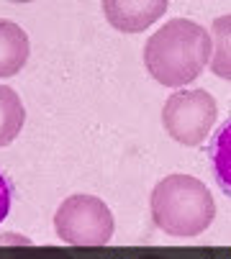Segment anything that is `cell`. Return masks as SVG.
<instances>
[{
    "label": "cell",
    "mask_w": 231,
    "mask_h": 259,
    "mask_svg": "<svg viewBox=\"0 0 231 259\" xmlns=\"http://www.w3.org/2000/svg\"><path fill=\"white\" fill-rule=\"evenodd\" d=\"M23 123H26V108L21 103V95L8 85H0V149L11 146L18 139Z\"/></svg>",
    "instance_id": "52a82bcc"
},
{
    "label": "cell",
    "mask_w": 231,
    "mask_h": 259,
    "mask_svg": "<svg viewBox=\"0 0 231 259\" xmlns=\"http://www.w3.org/2000/svg\"><path fill=\"white\" fill-rule=\"evenodd\" d=\"M151 221L175 239H192L211 229L216 200L206 182L192 175H167L149 195Z\"/></svg>",
    "instance_id": "7a4b0ae2"
},
{
    "label": "cell",
    "mask_w": 231,
    "mask_h": 259,
    "mask_svg": "<svg viewBox=\"0 0 231 259\" xmlns=\"http://www.w3.org/2000/svg\"><path fill=\"white\" fill-rule=\"evenodd\" d=\"M57 239L72 246H103L113 239V210L95 195H72L54 213Z\"/></svg>",
    "instance_id": "3957f363"
},
{
    "label": "cell",
    "mask_w": 231,
    "mask_h": 259,
    "mask_svg": "<svg viewBox=\"0 0 231 259\" xmlns=\"http://www.w3.org/2000/svg\"><path fill=\"white\" fill-rule=\"evenodd\" d=\"M170 11L165 0H108L103 3L105 21L121 33H139L157 23Z\"/></svg>",
    "instance_id": "5b68a950"
},
{
    "label": "cell",
    "mask_w": 231,
    "mask_h": 259,
    "mask_svg": "<svg viewBox=\"0 0 231 259\" xmlns=\"http://www.w3.org/2000/svg\"><path fill=\"white\" fill-rule=\"evenodd\" d=\"M211 31L190 18H170L144 44V67L154 82L185 88L211 64Z\"/></svg>",
    "instance_id": "6da1fadb"
},
{
    "label": "cell",
    "mask_w": 231,
    "mask_h": 259,
    "mask_svg": "<svg viewBox=\"0 0 231 259\" xmlns=\"http://www.w3.org/2000/svg\"><path fill=\"white\" fill-rule=\"evenodd\" d=\"M211 41H213L211 72L218 80L231 82V13L218 16L211 23Z\"/></svg>",
    "instance_id": "ba28073f"
},
{
    "label": "cell",
    "mask_w": 231,
    "mask_h": 259,
    "mask_svg": "<svg viewBox=\"0 0 231 259\" xmlns=\"http://www.w3.org/2000/svg\"><path fill=\"white\" fill-rule=\"evenodd\" d=\"M218 118L216 98L203 90H177L162 105V126L167 136L182 146H201Z\"/></svg>",
    "instance_id": "277c9868"
},
{
    "label": "cell",
    "mask_w": 231,
    "mask_h": 259,
    "mask_svg": "<svg viewBox=\"0 0 231 259\" xmlns=\"http://www.w3.org/2000/svg\"><path fill=\"white\" fill-rule=\"evenodd\" d=\"M211 164L221 190L231 195V118L216 131L211 144Z\"/></svg>",
    "instance_id": "9c48e42d"
},
{
    "label": "cell",
    "mask_w": 231,
    "mask_h": 259,
    "mask_svg": "<svg viewBox=\"0 0 231 259\" xmlns=\"http://www.w3.org/2000/svg\"><path fill=\"white\" fill-rule=\"evenodd\" d=\"M31 57L28 33L8 18H0V77H13Z\"/></svg>",
    "instance_id": "8992f818"
},
{
    "label": "cell",
    "mask_w": 231,
    "mask_h": 259,
    "mask_svg": "<svg viewBox=\"0 0 231 259\" xmlns=\"http://www.w3.org/2000/svg\"><path fill=\"white\" fill-rule=\"evenodd\" d=\"M8 213H11V185H8L6 175L0 172V224L8 218Z\"/></svg>",
    "instance_id": "30bf717a"
}]
</instances>
